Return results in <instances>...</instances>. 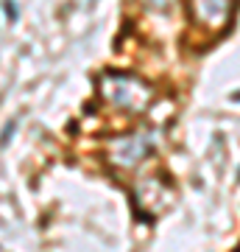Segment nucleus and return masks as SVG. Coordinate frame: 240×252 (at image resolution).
Wrapping results in <instances>:
<instances>
[{
  "instance_id": "obj_1",
  "label": "nucleus",
  "mask_w": 240,
  "mask_h": 252,
  "mask_svg": "<svg viewBox=\"0 0 240 252\" xmlns=\"http://www.w3.org/2000/svg\"><path fill=\"white\" fill-rule=\"evenodd\" d=\"M98 93L109 107L120 109V112H132L140 115L151 107L154 101V87L145 79L134 76V73H120V70H107L98 76Z\"/></svg>"
},
{
  "instance_id": "obj_5",
  "label": "nucleus",
  "mask_w": 240,
  "mask_h": 252,
  "mask_svg": "<svg viewBox=\"0 0 240 252\" xmlns=\"http://www.w3.org/2000/svg\"><path fill=\"white\" fill-rule=\"evenodd\" d=\"M140 3L151 11H168L170 6H173V0H140Z\"/></svg>"
},
{
  "instance_id": "obj_2",
  "label": "nucleus",
  "mask_w": 240,
  "mask_h": 252,
  "mask_svg": "<svg viewBox=\"0 0 240 252\" xmlns=\"http://www.w3.org/2000/svg\"><path fill=\"white\" fill-rule=\"evenodd\" d=\"M154 146H157L154 132H132V135L115 137L109 143V162L115 168H137L151 154Z\"/></svg>"
},
{
  "instance_id": "obj_4",
  "label": "nucleus",
  "mask_w": 240,
  "mask_h": 252,
  "mask_svg": "<svg viewBox=\"0 0 240 252\" xmlns=\"http://www.w3.org/2000/svg\"><path fill=\"white\" fill-rule=\"evenodd\" d=\"M235 0H190V14L207 31H223L232 23Z\"/></svg>"
},
{
  "instance_id": "obj_3",
  "label": "nucleus",
  "mask_w": 240,
  "mask_h": 252,
  "mask_svg": "<svg viewBox=\"0 0 240 252\" xmlns=\"http://www.w3.org/2000/svg\"><path fill=\"white\" fill-rule=\"evenodd\" d=\"M134 199L145 216H160L173 205V188L157 177H148V180H140L134 185Z\"/></svg>"
},
{
  "instance_id": "obj_6",
  "label": "nucleus",
  "mask_w": 240,
  "mask_h": 252,
  "mask_svg": "<svg viewBox=\"0 0 240 252\" xmlns=\"http://www.w3.org/2000/svg\"><path fill=\"white\" fill-rule=\"evenodd\" d=\"M11 129H14V121H11V124L6 126V132H3V143H6V140H9V135H11Z\"/></svg>"
}]
</instances>
